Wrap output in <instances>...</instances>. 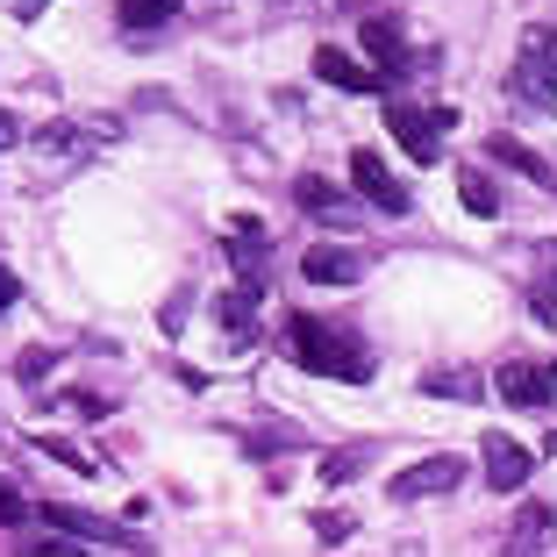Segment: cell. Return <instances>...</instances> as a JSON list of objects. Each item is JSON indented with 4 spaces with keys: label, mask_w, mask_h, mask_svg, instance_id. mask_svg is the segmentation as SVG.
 <instances>
[{
    "label": "cell",
    "mask_w": 557,
    "mask_h": 557,
    "mask_svg": "<svg viewBox=\"0 0 557 557\" xmlns=\"http://www.w3.org/2000/svg\"><path fill=\"white\" fill-rule=\"evenodd\" d=\"M286 344H294V358L308 364V372H322V379H344V386H364V379H372V350H364L344 322H329V314H294Z\"/></svg>",
    "instance_id": "6da1fadb"
},
{
    "label": "cell",
    "mask_w": 557,
    "mask_h": 557,
    "mask_svg": "<svg viewBox=\"0 0 557 557\" xmlns=\"http://www.w3.org/2000/svg\"><path fill=\"white\" fill-rule=\"evenodd\" d=\"M450 122H458L450 108H422V100H414V94H400V86L386 94V129H394V144L408 150L414 164H436V136L450 129Z\"/></svg>",
    "instance_id": "7a4b0ae2"
},
{
    "label": "cell",
    "mask_w": 557,
    "mask_h": 557,
    "mask_svg": "<svg viewBox=\"0 0 557 557\" xmlns=\"http://www.w3.org/2000/svg\"><path fill=\"white\" fill-rule=\"evenodd\" d=\"M36 522H44V529H65V536L94 543V550H136V557L150 550L129 522H108V515H94V508H65V500H44V508H36Z\"/></svg>",
    "instance_id": "3957f363"
},
{
    "label": "cell",
    "mask_w": 557,
    "mask_h": 557,
    "mask_svg": "<svg viewBox=\"0 0 557 557\" xmlns=\"http://www.w3.org/2000/svg\"><path fill=\"white\" fill-rule=\"evenodd\" d=\"M515 86H522L529 100H557V29H550V22H529V29H522Z\"/></svg>",
    "instance_id": "277c9868"
},
{
    "label": "cell",
    "mask_w": 557,
    "mask_h": 557,
    "mask_svg": "<svg viewBox=\"0 0 557 557\" xmlns=\"http://www.w3.org/2000/svg\"><path fill=\"white\" fill-rule=\"evenodd\" d=\"M450 486H465V458L458 450H436V458L408 465L386 493H394V500H436V493H450Z\"/></svg>",
    "instance_id": "5b68a950"
},
{
    "label": "cell",
    "mask_w": 557,
    "mask_h": 557,
    "mask_svg": "<svg viewBox=\"0 0 557 557\" xmlns=\"http://www.w3.org/2000/svg\"><path fill=\"white\" fill-rule=\"evenodd\" d=\"M350 180H358V194L372 200L379 214H408V208H414L408 180H394V172H386V158H379V150H358V158H350Z\"/></svg>",
    "instance_id": "8992f818"
},
{
    "label": "cell",
    "mask_w": 557,
    "mask_h": 557,
    "mask_svg": "<svg viewBox=\"0 0 557 557\" xmlns=\"http://www.w3.org/2000/svg\"><path fill=\"white\" fill-rule=\"evenodd\" d=\"M479 465H486V486H493V493H522V486H529V450L508 436V429H486V443H479Z\"/></svg>",
    "instance_id": "52a82bcc"
},
{
    "label": "cell",
    "mask_w": 557,
    "mask_h": 557,
    "mask_svg": "<svg viewBox=\"0 0 557 557\" xmlns=\"http://www.w3.org/2000/svg\"><path fill=\"white\" fill-rule=\"evenodd\" d=\"M294 200H300V214H314V222L358 230V208H350V200H344V186H336V180H322V172H300V180H294Z\"/></svg>",
    "instance_id": "ba28073f"
},
{
    "label": "cell",
    "mask_w": 557,
    "mask_h": 557,
    "mask_svg": "<svg viewBox=\"0 0 557 557\" xmlns=\"http://www.w3.org/2000/svg\"><path fill=\"white\" fill-rule=\"evenodd\" d=\"M314 79L336 86V94H379V72L358 65V58H350V50H336V44L314 50Z\"/></svg>",
    "instance_id": "9c48e42d"
},
{
    "label": "cell",
    "mask_w": 557,
    "mask_h": 557,
    "mask_svg": "<svg viewBox=\"0 0 557 557\" xmlns=\"http://www.w3.org/2000/svg\"><path fill=\"white\" fill-rule=\"evenodd\" d=\"M300 278H314V286H358L364 258L358 250H336V244H314L308 258H300Z\"/></svg>",
    "instance_id": "30bf717a"
},
{
    "label": "cell",
    "mask_w": 557,
    "mask_h": 557,
    "mask_svg": "<svg viewBox=\"0 0 557 557\" xmlns=\"http://www.w3.org/2000/svg\"><path fill=\"white\" fill-rule=\"evenodd\" d=\"M493 394L508 400V408H543V400H550V386H543V364H500V372H493Z\"/></svg>",
    "instance_id": "8fae6325"
},
{
    "label": "cell",
    "mask_w": 557,
    "mask_h": 557,
    "mask_svg": "<svg viewBox=\"0 0 557 557\" xmlns=\"http://www.w3.org/2000/svg\"><path fill=\"white\" fill-rule=\"evenodd\" d=\"M493 158H500V164H515L522 180H536L543 194H550V186H557V164H543L536 150H529V144H515V136H493Z\"/></svg>",
    "instance_id": "7c38bea8"
},
{
    "label": "cell",
    "mask_w": 557,
    "mask_h": 557,
    "mask_svg": "<svg viewBox=\"0 0 557 557\" xmlns=\"http://www.w3.org/2000/svg\"><path fill=\"white\" fill-rule=\"evenodd\" d=\"M358 36H364V50H372L379 65H400V58H408V36H400V22H394V15H372Z\"/></svg>",
    "instance_id": "4fadbf2b"
},
{
    "label": "cell",
    "mask_w": 557,
    "mask_h": 557,
    "mask_svg": "<svg viewBox=\"0 0 557 557\" xmlns=\"http://www.w3.org/2000/svg\"><path fill=\"white\" fill-rule=\"evenodd\" d=\"M372 458H379L372 443H344V450H322V486H350V479H358Z\"/></svg>",
    "instance_id": "5bb4252c"
},
{
    "label": "cell",
    "mask_w": 557,
    "mask_h": 557,
    "mask_svg": "<svg viewBox=\"0 0 557 557\" xmlns=\"http://www.w3.org/2000/svg\"><path fill=\"white\" fill-rule=\"evenodd\" d=\"M115 15H122V29H129V36H150V29H164V22L180 15V0H122Z\"/></svg>",
    "instance_id": "9a60e30c"
},
{
    "label": "cell",
    "mask_w": 557,
    "mask_h": 557,
    "mask_svg": "<svg viewBox=\"0 0 557 557\" xmlns=\"http://www.w3.org/2000/svg\"><path fill=\"white\" fill-rule=\"evenodd\" d=\"M550 529H557V515H550V508H536V500H529V508L515 515V536H508V543H515V557H536V550H543V536H550Z\"/></svg>",
    "instance_id": "2e32d148"
},
{
    "label": "cell",
    "mask_w": 557,
    "mask_h": 557,
    "mask_svg": "<svg viewBox=\"0 0 557 557\" xmlns=\"http://www.w3.org/2000/svg\"><path fill=\"white\" fill-rule=\"evenodd\" d=\"M458 194H465V208H472L479 222H493V214H500V194H493V180H486V172H472V164L458 172Z\"/></svg>",
    "instance_id": "e0dca14e"
},
{
    "label": "cell",
    "mask_w": 557,
    "mask_h": 557,
    "mask_svg": "<svg viewBox=\"0 0 557 557\" xmlns=\"http://www.w3.org/2000/svg\"><path fill=\"white\" fill-rule=\"evenodd\" d=\"M214 314L230 322L236 344H250V294H222V300H214Z\"/></svg>",
    "instance_id": "ac0fdd59"
},
{
    "label": "cell",
    "mask_w": 557,
    "mask_h": 557,
    "mask_svg": "<svg viewBox=\"0 0 557 557\" xmlns=\"http://www.w3.org/2000/svg\"><path fill=\"white\" fill-rule=\"evenodd\" d=\"M543 272H557V244H543ZM536 322L557 329V294H550V278H536Z\"/></svg>",
    "instance_id": "d6986e66"
},
{
    "label": "cell",
    "mask_w": 557,
    "mask_h": 557,
    "mask_svg": "<svg viewBox=\"0 0 557 557\" xmlns=\"http://www.w3.org/2000/svg\"><path fill=\"white\" fill-rule=\"evenodd\" d=\"M350 529H358V515H350V508H322V515H314V536H322V543H344Z\"/></svg>",
    "instance_id": "ffe728a7"
},
{
    "label": "cell",
    "mask_w": 557,
    "mask_h": 557,
    "mask_svg": "<svg viewBox=\"0 0 557 557\" xmlns=\"http://www.w3.org/2000/svg\"><path fill=\"white\" fill-rule=\"evenodd\" d=\"M422 394H450V400H472L479 379H450V372H422Z\"/></svg>",
    "instance_id": "44dd1931"
},
{
    "label": "cell",
    "mask_w": 557,
    "mask_h": 557,
    "mask_svg": "<svg viewBox=\"0 0 557 557\" xmlns=\"http://www.w3.org/2000/svg\"><path fill=\"white\" fill-rule=\"evenodd\" d=\"M22 515H29V500H22V493L8 486V479H0V529H8V522H22Z\"/></svg>",
    "instance_id": "7402d4cb"
},
{
    "label": "cell",
    "mask_w": 557,
    "mask_h": 557,
    "mask_svg": "<svg viewBox=\"0 0 557 557\" xmlns=\"http://www.w3.org/2000/svg\"><path fill=\"white\" fill-rule=\"evenodd\" d=\"M50 364H58L50 350H22V379H29V386H44V372H50Z\"/></svg>",
    "instance_id": "603a6c76"
},
{
    "label": "cell",
    "mask_w": 557,
    "mask_h": 557,
    "mask_svg": "<svg viewBox=\"0 0 557 557\" xmlns=\"http://www.w3.org/2000/svg\"><path fill=\"white\" fill-rule=\"evenodd\" d=\"M22 557H79V543H22Z\"/></svg>",
    "instance_id": "cb8c5ba5"
},
{
    "label": "cell",
    "mask_w": 557,
    "mask_h": 557,
    "mask_svg": "<svg viewBox=\"0 0 557 557\" xmlns=\"http://www.w3.org/2000/svg\"><path fill=\"white\" fill-rule=\"evenodd\" d=\"M15 144H22V122L8 115V108H0V150H15Z\"/></svg>",
    "instance_id": "d4e9b609"
},
{
    "label": "cell",
    "mask_w": 557,
    "mask_h": 557,
    "mask_svg": "<svg viewBox=\"0 0 557 557\" xmlns=\"http://www.w3.org/2000/svg\"><path fill=\"white\" fill-rule=\"evenodd\" d=\"M15 294H22V286H15V272H8V264H0V314L15 308Z\"/></svg>",
    "instance_id": "484cf974"
},
{
    "label": "cell",
    "mask_w": 557,
    "mask_h": 557,
    "mask_svg": "<svg viewBox=\"0 0 557 557\" xmlns=\"http://www.w3.org/2000/svg\"><path fill=\"white\" fill-rule=\"evenodd\" d=\"M543 386H550V394H557V358H550V364H543Z\"/></svg>",
    "instance_id": "4316f807"
},
{
    "label": "cell",
    "mask_w": 557,
    "mask_h": 557,
    "mask_svg": "<svg viewBox=\"0 0 557 557\" xmlns=\"http://www.w3.org/2000/svg\"><path fill=\"white\" fill-rule=\"evenodd\" d=\"M208 8H222V0H208Z\"/></svg>",
    "instance_id": "83f0119b"
}]
</instances>
